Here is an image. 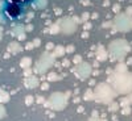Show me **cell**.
Wrapping results in <instances>:
<instances>
[{
  "instance_id": "obj_1",
  "label": "cell",
  "mask_w": 132,
  "mask_h": 121,
  "mask_svg": "<svg viewBox=\"0 0 132 121\" xmlns=\"http://www.w3.org/2000/svg\"><path fill=\"white\" fill-rule=\"evenodd\" d=\"M30 0H7V3H13V4H17L20 7H23L25 4H28Z\"/></svg>"
}]
</instances>
